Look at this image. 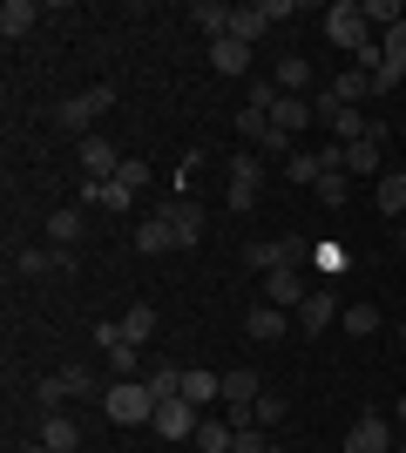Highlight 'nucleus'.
<instances>
[{
    "mask_svg": "<svg viewBox=\"0 0 406 453\" xmlns=\"http://www.w3.org/2000/svg\"><path fill=\"white\" fill-rule=\"evenodd\" d=\"M102 413H109V426H149L156 419V393L142 386V379H116V386L102 393Z\"/></svg>",
    "mask_w": 406,
    "mask_h": 453,
    "instance_id": "nucleus-1",
    "label": "nucleus"
},
{
    "mask_svg": "<svg viewBox=\"0 0 406 453\" xmlns=\"http://www.w3.org/2000/svg\"><path fill=\"white\" fill-rule=\"evenodd\" d=\"M318 27H326V41H332V48H346V55H359V48L372 41V27H366V7H359V0H332Z\"/></svg>",
    "mask_w": 406,
    "mask_h": 453,
    "instance_id": "nucleus-2",
    "label": "nucleus"
},
{
    "mask_svg": "<svg viewBox=\"0 0 406 453\" xmlns=\"http://www.w3.org/2000/svg\"><path fill=\"white\" fill-rule=\"evenodd\" d=\"M311 291H318V278H311L305 265H278V271H264V304H278V311H298Z\"/></svg>",
    "mask_w": 406,
    "mask_h": 453,
    "instance_id": "nucleus-3",
    "label": "nucleus"
},
{
    "mask_svg": "<svg viewBox=\"0 0 406 453\" xmlns=\"http://www.w3.org/2000/svg\"><path fill=\"white\" fill-rule=\"evenodd\" d=\"M116 109V81H96V88H81V95H68L61 102V129H88V122H102V115Z\"/></svg>",
    "mask_w": 406,
    "mask_h": 453,
    "instance_id": "nucleus-4",
    "label": "nucleus"
},
{
    "mask_svg": "<svg viewBox=\"0 0 406 453\" xmlns=\"http://www.w3.org/2000/svg\"><path fill=\"white\" fill-rule=\"evenodd\" d=\"M257 189H264V163H257V156H231V183H224V196H231V217L257 210Z\"/></svg>",
    "mask_w": 406,
    "mask_h": 453,
    "instance_id": "nucleus-5",
    "label": "nucleus"
},
{
    "mask_svg": "<svg viewBox=\"0 0 406 453\" xmlns=\"http://www.w3.org/2000/svg\"><path fill=\"white\" fill-rule=\"evenodd\" d=\"M149 426H156V434H163V440H170V447H183V440H196V426H203V413H196L190 399H163Z\"/></svg>",
    "mask_w": 406,
    "mask_h": 453,
    "instance_id": "nucleus-6",
    "label": "nucleus"
},
{
    "mask_svg": "<svg viewBox=\"0 0 406 453\" xmlns=\"http://www.w3.org/2000/svg\"><path fill=\"white\" fill-rule=\"evenodd\" d=\"M400 440H393V419L366 413V419H352V434L339 440V453H393Z\"/></svg>",
    "mask_w": 406,
    "mask_h": 453,
    "instance_id": "nucleus-7",
    "label": "nucleus"
},
{
    "mask_svg": "<svg viewBox=\"0 0 406 453\" xmlns=\"http://www.w3.org/2000/svg\"><path fill=\"white\" fill-rule=\"evenodd\" d=\"M48 271H75V250H55V244H20L14 250V278H48Z\"/></svg>",
    "mask_w": 406,
    "mask_h": 453,
    "instance_id": "nucleus-8",
    "label": "nucleus"
},
{
    "mask_svg": "<svg viewBox=\"0 0 406 453\" xmlns=\"http://www.w3.org/2000/svg\"><path fill=\"white\" fill-rule=\"evenodd\" d=\"M116 170H122L116 142H109V135H81V176H96V183H116Z\"/></svg>",
    "mask_w": 406,
    "mask_h": 453,
    "instance_id": "nucleus-9",
    "label": "nucleus"
},
{
    "mask_svg": "<svg viewBox=\"0 0 406 453\" xmlns=\"http://www.w3.org/2000/svg\"><path fill=\"white\" fill-rule=\"evenodd\" d=\"M163 224H170V237H176V250H190V244H203V210L190 203V196H176L170 210H163Z\"/></svg>",
    "mask_w": 406,
    "mask_h": 453,
    "instance_id": "nucleus-10",
    "label": "nucleus"
},
{
    "mask_svg": "<svg viewBox=\"0 0 406 453\" xmlns=\"http://www.w3.org/2000/svg\"><path fill=\"white\" fill-rule=\"evenodd\" d=\"M291 319H298V332H305V339H318V332H326V325L339 319V298H332L326 284H318V291H311V298L298 304V311H291Z\"/></svg>",
    "mask_w": 406,
    "mask_h": 453,
    "instance_id": "nucleus-11",
    "label": "nucleus"
},
{
    "mask_svg": "<svg viewBox=\"0 0 406 453\" xmlns=\"http://www.w3.org/2000/svg\"><path fill=\"white\" fill-rule=\"evenodd\" d=\"M271 129L285 135V142H291L298 129H311V102H305V95H285V88H278V102H271Z\"/></svg>",
    "mask_w": 406,
    "mask_h": 453,
    "instance_id": "nucleus-12",
    "label": "nucleus"
},
{
    "mask_svg": "<svg viewBox=\"0 0 406 453\" xmlns=\"http://www.w3.org/2000/svg\"><path fill=\"white\" fill-rule=\"evenodd\" d=\"M149 183V163L142 156H122V170H116V183H109V210H129L135 203V189Z\"/></svg>",
    "mask_w": 406,
    "mask_h": 453,
    "instance_id": "nucleus-13",
    "label": "nucleus"
},
{
    "mask_svg": "<svg viewBox=\"0 0 406 453\" xmlns=\"http://www.w3.org/2000/svg\"><path fill=\"white\" fill-rule=\"evenodd\" d=\"M244 257H251V271L264 278V271H278V265H298V257H305V244H278V237H257Z\"/></svg>",
    "mask_w": 406,
    "mask_h": 453,
    "instance_id": "nucleus-14",
    "label": "nucleus"
},
{
    "mask_svg": "<svg viewBox=\"0 0 406 453\" xmlns=\"http://www.w3.org/2000/svg\"><path fill=\"white\" fill-rule=\"evenodd\" d=\"M41 440L55 453H81V426H75V413L61 406V413H41Z\"/></svg>",
    "mask_w": 406,
    "mask_h": 453,
    "instance_id": "nucleus-15",
    "label": "nucleus"
},
{
    "mask_svg": "<svg viewBox=\"0 0 406 453\" xmlns=\"http://www.w3.org/2000/svg\"><path fill=\"white\" fill-rule=\"evenodd\" d=\"M231 20H237V7H224V0H196V7H190V27H196V35H211V41L231 35Z\"/></svg>",
    "mask_w": 406,
    "mask_h": 453,
    "instance_id": "nucleus-16",
    "label": "nucleus"
},
{
    "mask_svg": "<svg viewBox=\"0 0 406 453\" xmlns=\"http://www.w3.org/2000/svg\"><path fill=\"white\" fill-rule=\"evenodd\" d=\"M285 325H298V319H291V311H278V304H257L251 319H244V332H251L257 345H278V339H285Z\"/></svg>",
    "mask_w": 406,
    "mask_h": 453,
    "instance_id": "nucleus-17",
    "label": "nucleus"
},
{
    "mask_svg": "<svg viewBox=\"0 0 406 453\" xmlns=\"http://www.w3.org/2000/svg\"><path fill=\"white\" fill-rule=\"evenodd\" d=\"M183 399L203 413L211 399H224V372H203V365H190V372H183Z\"/></svg>",
    "mask_w": 406,
    "mask_h": 453,
    "instance_id": "nucleus-18",
    "label": "nucleus"
},
{
    "mask_svg": "<svg viewBox=\"0 0 406 453\" xmlns=\"http://www.w3.org/2000/svg\"><path fill=\"white\" fill-rule=\"evenodd\" d=\"M34 20H41V0H7L0 7V35L20 41V35H34Z\"/></svg>",
    "mask_w": 406,
    "mask_h": 453,
    "instance_id": "nucleus-19",
    "label": "nucleus"
},
{
    "mask_svg": "<svg viewBox=\"0 0 406 453\" xmlns=\"http://www.w3.org/2000/svg\"><path fill=\"white\" fill-rule=\"evenodd\" d=\"M372 203H379V217H406V170L379 176V183H372Z\"/></svg>",
    "mask_w": 406,
    "mask_h": 453,
    "instance_id": "nucleus-20",
    "label": "nucleus"
},
{
    "mask_svg": "<svg viewBox=\"0 0 406 453\" xmlns=\"http://www.w3.org/2000/svg\"><path fill=\"white\" fill-rule=\"evenodd\" d=\"M211 68L217 75H244V68H251V48H244V41H211Z\"/></svg>",
    "mask_w": 406,
    "mask_h": 453,
    "instance_id": "nucleus-21",
    "label": "nucleus"
},
{
    "mask_svg": "<svg viewBox=\"0 0 406 453\" xmlns=\"http://www.w3.org/2000/svg\"><path fill=\"white\" fill-rule=\"evenodd\" d=\"M122 339H129L135 352L156 339V304H129V311H122Z\"/></svg>",
    "mask_w": 406,
    "mask_h": 453,
    "instance_id": "nucleus-22",
    "label": "nucleus"
},
{
    "mask_svg": "<svg viewBox=\"0 0 406 453\" xmlns=\"http://www.w3.org/2000/svg\"><path fill=\"white\" fill-rule=\"evenodd\" d=\"M81 230H88V224H81V210H55V217H48V244H55V250H75Z\"/></svg>",
    "mask_w": 406,
    "mask_h": 453,
    "instance_id": "nucleus-23",
    "label": "nucleus"
},
{
    "mask_svg": "<svg viewBox=\"0 0 406 453\" xmlns=\"http://www.w3.org/2000/svg\"><path fill=\"white\" fill-rule=\"evenodd\" d=\"M135 250H142V257H163V250H176L170 224H163V217H149V224H135Z\"/></svg>",
    "mask_w": 406,
    "mask_h": 453,
    "instance_id": "nucleus-24",
    "label": "nucleus"
},
{
    "mask_svg": "<svg viewBox=\"0 0 406 453\" xmlns=\"http://www.w3.org/2000/svg\"><path fill=\"white\" fill-rule=\"evenodd\" d=\"M271 27V14H264V0H257V7H237V20H231V41H244V48H251L257 35H264Z\"/></svg>",
    "mask_w": 406,
    "mask_h": 453,
    "instance_id": "nucleus-25",
    "label": "nucleus"
},
{
    "mask_svg": "<svg viewBox=\"0 0 406 453\" xmlns=\"http://www.w3.org/2000/svg\"><path fill=\"white\" fill-rule=\"evenodd\" d=\"M142 386L156 393V406H163V399H183V372H176V365H149V372H142Z\"/></svg>",
    "mask_w": 406,
    "mask_h": 453,
    "instance_id": "nucleus-26",
    "label": "nucleus"
},
{
    "mask_svg": "<svg viewBox=\"0 0 406 453\" xmlns=\"http://www.w3.org/2000/svg\"><path fill=\"white\" fill-rule=\"evenodd\" d=\"M346 339H372V332H379V304H346Z\"/></svg>",
    "mask_w": 406,
    "mask_h": 453,
    "instance_id": "nucleus-27",
    "label": "nucleus"
},
{
    "mask_svg": "<svg viewBox=\"0 0 406 453\" xmlns=\"http://www.w3.org/2000/svg\"><path fill=\"white\" fill-rule=\"evenodd\" d=\"M318 176H326L318 150H298V156H285V183H318Z\"/></svg>",
    "mask_w": 406,
    "mask_h": 453,
    "instance_id": "nucleus-28",
    "label": "nucleus"
},
{
    "mask_svg": "<svg viewBox=\"0 0 406 453\" xmlns=\"http://www.w3.org/2000/svg\"><path fill=\"white\" fill-rule=\"evenodd\" d=\"M346 170H326V176H318V183H311V196H318V203H326V210H346Z\"/></svg>",
    "mask_w": 406,
    "mask_h": 453,
    "instance_id": "nucleus-29",
    "label": "nucleus"
},
{
    "mask_svg": "<svg viewBox=\"0 0 406 453\" xmlns=\"http://www.w3.org/2000/svg\"><path fill=\"white\" fill-rule=\"evenodd\" d=\"M231 434H237L231 419H203V426H196V447L203 453H231Z\"/></svg>",
    "mask_w": 406,
    "mask_h": 453,
    "instance_id": "nucleus-30",
    "label": "nucleus"
},
{
    "mask_svg": "<svg viewBox=\"0 0 406 453\" xmlns=\"http://www.w3.org/2000/svg\"><path fill=\"white\" fill-rule=\"evenodd\" d=\"M237 135H244V142H257V150H264V135H271V115L264 109H237V122H231Z\"/></svg>",
    "mask_w": 406,
    "mask_h": 453,
    "instance_id": "nucleus-31",
    "label": "nucleus"
},
{
    "mask_svg": "<svg viewBox=\"0 0 406 453\" xmlns=\"http://www.w3.org/2000/svg\"><path fill=\"white\" fill-rule=\"evenodd\" d=\"M61 386H68V399H96V372H88V365H61Z\"/></svg>",
    "mask_w": 406,
    "mask_h": 453,
    "instance_id": "nucleus-32",
    "label": "nucleus"
},
{
    "mask_svg": "<svg viewBox=\"0 0 406 453\" xmlns=\"http://www.w3.org/2000/svg\"><path fill=\"white\" fill-rule=\"evenodd\" d=\"M311 257H318V271H326V278H346V271H352V250H346V244H318Z\"/></svg>",
    "mask_w": 406,
    "mask_h": 453,
    "instance_id": "nucleus-33",
    "label": "nucleus"
},
{
    "mask_svg": "<svg viewBox=\"0 0 406 453\" xmlns=\"http://www.w3.org/2000/svg\"><path fill=\"white\" fill-rule=\"evenodd\" d=\"M305 81H311V68H305L298 55H285V61H278V88H285V95H305Z\"/></svg>",
    "mask_w": 406,
    "mask_h": 453,
    "instance_id": "nucleus-34",
    "label": "nucleus"
},
{
    "mask_svg": "<svg viewBox=\"0 0 406 453\" xmlns=\"http://www.w3.org/2000/svg\"><path fill=\"white\" fill-rule=\"evenodd\" d=\"M359 7H366V27H372V20H379V27L406 20V7H400V0H359Z\"/></svg>",
    "mask_w": 406,
    "mask_h": 453,
    "instance_id": "nucleus-35",
    "label": "nucleus"
},
{
    "mask_svg": "<svg viewBox=\"0 0 406 453\" xmlns=\"http://www.w3.org/2000/svg\"><path fill=\"white\" fill-rule=\"evenodd\" d=\"M231 453H271L264 426H237V434H231Z\"/></svg>",
    "mask_w": 406,
    "mask_h": 453,
    "instance_id": "nucleus-36",
    "label": "nucleus"
},
{
    "mask_svg": "<svg viewBox=\"0 0 406 453\" xmlns=\"http://www.w3.org/2000/svg\"><path fill=\"white\" fill-rule=\"evenodd\" d=\"M34 399H41V413H61V399H68L61 372H55V379H41V386H34Z\"/></svg>",
    "mask_w": 406,
    "mask_h": 453,
    "instance_id": "nucleus-37",
    "label": "nucleus"
},
{
    "mask_svg": "<svg viewBox=\"0 0 406 453\" xmlns=\"http://www.w3.org/2000/svg\"><path fill=\"white\" fill-rule=\"evenodd\" d=\"M257 426H285V399H278V393L257 399Z\"/></svg>",
    "mask_w": 406,
    "mask_h": 453,
    "instance_id": "nucleus-38",
    "label": "nucleus"
},
{
    "mask_svg": "<svg viewBox=\"0 0 406 453\" xmlns=\"http://www.w3.org/2000/svg\"><path fill=\"white\" fill-rule=\"evenodd\" d=\"M271 102H278V81H251V102H244V109H264L271 115Z\"/></svg>",
    "mask_w": 406,
    "mask_h": 453,
    "instance_id": "nucleus-39",
    "label": "nucleus"
},
{
    "mask_svg": "<svg viewBox=\"0 0 406 453\" xmlns=\"http://www.w3.org/2000/svg\"><path fill=\"white\" fill-rule=\"evenodd\" d=\"M393 426H400V434H406V399H393Z\"/></svg>",
    "mask_w": 406,
    "mask_h": 453,
    "instance_id": "nucleus-40",
    "label": "nucleus"
},
{
    "mask_svg": "<svg viewBox=\"0 0 406 453\" xmlns=\"http://www.w3.org/2000/svg\"><path fill=\"white\" fill-rule=\"evenodd\" d=\"M14 453H55V447H48V440H27V447H14Z\"/></svg>",
    "mask_w": 406,
    "mask_h": 453,
    "instance_id": "nucleus-41",
    "label": "nucleus"
},
{
    "mask_svg": "<svg viewBox=\"0 0 406 453\" xmlns=\"http://www.w3.org/2000/svg\"><path fill=\"white\" fill-rule=\"evenodd\" d=\"M400 257H406V217H400Z\"/></svg>",
    "mask_w": 406,
    "mask_h": 453,
    "instance_id": "nucleus-42",
    "label": "nucleus"
},
{
    "mask_svg": "<svg viewBox=\"0 0 406 453\" xmlns=\"http://www.w3.org/2000/svg\"><path fill=\"white\" fill-rule=\"evenodd\" d=\"M393 453H406V434H400V447H393Z\"/></svg>",
    "mask_w": 406,
    "mask_h": 453,
    "instance_id": "nucleus-43",
    "label": "nucleus"
}]
</instances>
